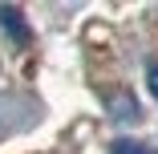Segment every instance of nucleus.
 <instances>
[{
	"instance_id": "nucleus-1",
	"label": "nucleus",
	"mask_w": 158,
	"mask_h": 154,
	"mask_svg": "<svg viewBox=\"0 0 158 154\" xmlns=\"http://www.w3.org/2000/svg\"><path fill=\"white\" fill-rule=\"evenodd\" d=\"M106 106H110L114 122H134L138 118V102H134V94H126V89H110V94H106Z\"/></svg>"
},
{
	"instance_id": "nucleus-2",
	"label": "nucleus",
	"mask_w": 158,
	"mask_h": 154,
	"mask_svg": "<svg viewBox=\"0 0 158 154\" xmlns=\"http://www.w3.org/2000/svg\"><path fill=\"white\" fill-rule=\"evenodd\" d=\"M0 24L12 33V41H20V45L28 41V28H24V20H20V12H16V8H0Z\"/></svg>"
},
{
	"instance_id": "nucleus-3",
	"label": "nucleus",
	"mask_w": 158,
	"mask_h": 154,
	"mask_svg": "<svg viewBox=\"0 0 158 154\" xmlns=\"http://www.w3.org/2000/svg\"><path fill=\"white\" fill-rule=\"evenodd\" d=\"M110 154H154V150H150V146H138V142H126V138H122V142H114V146H110Z\"/></svg>"
},
{
	"instance_id": "nucleus-4",
	"label": "nucleus",
	"mask_w": 158,
	"mask_h": 154,
	"mask_svg": "<svg viewBox=\"0 0 158 154\" xmlns=\"http://www.w3.org/2000/svg\"><path fill=\"white\" fill-rule=\"evenodd\" d=\"M146 85H150V94L158 98V61H154V65L146 69Z\"/></svg>"
}]
</instances>
